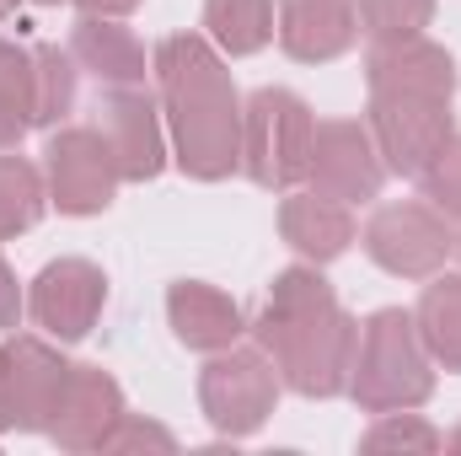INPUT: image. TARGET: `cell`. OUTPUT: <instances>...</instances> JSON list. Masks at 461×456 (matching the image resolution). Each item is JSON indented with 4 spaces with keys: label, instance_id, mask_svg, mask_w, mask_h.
Wrapping results in <instances>:
<instances>
[{
    "label": "cell",
    "instance_id": "obj_7",
    "mask_svg": "<svg viewBox=\"0 0 461 456\" xmlns=\"http://www.w3.org/2000/svg\"><path fill=\"white\" fill-rule=\"evenodd\" d=\"M43 178H49V205L59 215H103L118 199V161L108 140L97 134V123H59L49 129L43 145Z\"/></svg>",
    "mask_w": 461,
    "mask_h": 456
},
{
    "label": "cell",
    "instance_id": "obj_18",
    "mask_svg": "<svg viewBox=\"0 0 461 456\" xmlns=\"http://www.w3.org/2000/svg\"><path fill=\"white\" fill-rule=\"evenodd\" d=\"M70 54L86 76H97V87H145L150 76V54L134 27H123V16H81L70 32Z\"/></svg>",
    "mask_w": 461,
    "mask_h": 456
},
{
    "label": "cell",
    "instance_id": "obj_20",
    "mask_svg": "<svg viewBox=\"0 0 461 456\" xmlns=\"http://www.w3.org/2000/svg\"><path fill=\"white\" fill-rule=\"evenodd\" d=\"M81 65L59 43H32V129H59L76 114Z\"/></svg>",
    "mask_w": 461,
    "mask_h": 456
},
{
    "label": "cell",
    "instance_id": "obj_11",
    "mask_svg": "<svg viewBox=\"0 0 461 456\" xmlns=\"http://www.w3.org/2000/svg\"><path fill=\"white\" fill-rule=\"evenodd\" d=\"M103 306H108V274L92 258H54L27 285V317L54 343L86 339Z\"/></svg>",
    "mask_w": 461,
    "mask_h": 456
},
{
    "label": "cell",
    "instance_id": "obj_29",
    "mask_svg": "<svg viewBox=\"0 0 461 456\" xmlns=\"http://www.w3.org/2000/svg\"><path fill=\"white\" fill-rule=\"evenodd\" d=\"M70 5H81V16H129L145 0H70Z\"/></svg>",
    "mask_w": 461,
    "mask_h": 456
},
{
    "label": "cell",
    "instance_id": "obj_24",
    "mask_svg": "<svg viewBox=\"0 0 461 456\" xmlns=\"http://www.w3.org/2000/svg\"><path fill=\"white\" fill-rule=\"evenodd\" d=\"M354 11L370 43H402L435 22V0H354Z\"/></svg>",
    "mask_w": 461,
    "mask_h": 456
},
{
    "label": "cell",
    "instance_id": "obj_4",
    "mask_svg": "<svg viewBox=\"0 0 461 456\" xmlns=\"http://www.w3.org/2000/svg\"><path fill=\"white\" fill-rule=\"evenodd\" d=\"M312 134H317V114L301 92L258 87L241 103V172L268 194H290L295 183H306Z\"/></svg>",
    "mask_w": 461,
    "mask_h": 456
},
{
    "label": "cell",
    "instance_id": "obj_22",
    "mask_svg": "<svg viewBox=\"0 0 461 456\" xmlns=\"http://www.w3.org/2000/svg\"><path fill=\"white\" fill-rule=\"evenodd\" d=\"M49 210V178L38 161L0 150V242H16L43 221Z\"/></svg>",
    "mask_w": 461,
    "mask_h": 456
},
{
    "label": "cell",
    "instance_id": "obj_30",
    "mask_svg": "<svg viewBox=\"0 0 461 456\" xmlns=\"http://www.w3.org/2000/svg\"><path fill=\"white\" fill-rule=\"evenodd\" d=\"M11 430V408H5V343H0V435Z\"/></svg>",
    "mask_w": 461,
    "mask_h": 456
},
{
    "label": "cell",
    "instance_id": "obj_13",
    "mask_svg": "<svg viewBox=\"0 0 461 456\" xmlns=\"http://www.w3.org/2000/svg\"><path fill=\"white\" fill-rule=\"evenodd\" d=\"M123 414H129V403H123V387H118L113 370H103V365H70V381H65V397L54 408L49 441L59 451H76V456L103 451Z\"/></svg>",
    "mask_w": 461,
    "mask_h": 456
},
{
    "label": "cell",
    "instance_id": "obj_5",
    "mask_svg": "<svg viewBox=\"0 0 461 456\" xmlns=\"http://www.w3.org/2000/svg\"><path fill=\"white\" fill-rule=\"evenodd\" d=\"M279 392H285V381L258 343H230L221 354H210V365L199 370V408H204L210 430L226 441L258 435L268 424Z\"/></svg>",
    "mask_w": 461,
    "mask_h": 456
},
{
    "label": "cell",
    "instance_id": "obj_26",
    "mask_svg": "<svg viewBox=\"0 0 461 456\" xmlns=\"http://www.w3.org/2000/svg\"><path fill=\"white\" fill-rule=\"evenodd\" d=\"M419 188H424V199H429L446 221H461V134H451V140L429 156V167L419 172Z\"/></svg>",
    "mask_w": 461,
    "mask_h": 456
},
{
    "label": "cell",
    "instance_id": "obj_17",
    "mask_svg": "<svg viewBox=\"0 0 461 456\" xmlns=\"http://www.w3.org/2000/svg\"><path fill=\"white\" fill-rule=\"evenodd\" d=\"M279 236H285L290 252H301V263H333L359 236L354 205H339V199H328L317 188H306V194L290 188L285 205H279Z\"/></svg>",
    "mask_w": 461,
    "mask_h": 456
},
{
    "label": "cell",
    "instance_id": "obj_15",
    "mask_svg": "<svg viewBox=\"0 0 461 456\" xmlns=\"http://www.w3.org/2000/svg\"><path fill=\"white\" fill-rule=\"evenodd\" d=\"M274 38L295 65H333L359 38L354 0H274Z\"/></svg>",
    "mask_w": 461,
    "mask_h": 456
},
{
    "label": "cell",
    "instance_id": "obj_21",
    "mask_svg": "<svg viewBox=\"0 0 461 456\" xmlns=\"http://www.w3.org/2000/svg\"><path fill=\"white\" fill-rule=\"evenodd\" d=\"M204 38L226 54L247 59L274 43V0H204Z\"/></svg>",
    "mask_w": 461,
    "mask_h": 456
},
{
    "label": "cell",
    "instance_id": "obj_28",
    "mask_svg": "<svg viewBox=\"0 0 461 456\" xmlns=\"http://www.w3.org/2000/svg\"><path fill=\"white\" fill-rule=\"evenodd\" d=\"M22 312H27V290L16 285V274H11V263L0 258V333H11V328L22 323Z\"/></svg>",
    "mask_w": 461,
    "mask_h": 456
},
{
    "label": "cell",
    "instance_id": "obj_25",
    "mask_svg": "<svg viewBox=\"0 0 461 456\" xmlns=\"http://www.w3.org/2000/svg\"><path fill=\"white\" fill-rule=\"evenodd\" d=\"M359 451H446V430H435L413 408H397V414H375V424L359 435Z\"/></svg>",
    "mask_w": 461,
    "mask_h": 456
},
{
    "label": "cell",
    "instance_id": "obj_23",
    "mask_svg": "<svg viewBox=\"0 0 461 456\" xmlns=\"http://www.w3.org/2000/svg\"><path fill=\"white\" fill-rule=\"evenodd\" d=\"M32 129V49L0 38V150H16Z\"/></svg>",
    "mask_w": 461,
    "mask_h": 456
},
{
    "label": "cell",
    "instance_id": "obj_34",
    "mask_svg": "<svg viewBox=\"0 0 461 456\" xmlns=\"http://www.w3.org/2000/svg\"><path fill=\"white\" fill-rule=\"evenodd\" d=\"M38 5H59V0H38Z\"/></svg>",
    "mask_w": 461,
    "mask_h": 456
},
{
    "label": "cell",
    "instance_id": "obj_10",
    "mask_svg": "<svg viewBox=\"0 0 461 456\" xmlns=\"http://www.w3.org/2000/svg\"><path fill=\"white\" fill-rule=\"evenodd\" d=\"M97 134L108 140L123 183H156L167 172V156H172L167 118H161V97H150L145 87H103Z\"/></svg>",
    "mask_w": 461,
    "mask_h": 456
},
{
    "label": "cell",
    "instance_id": "obj_33",
    "mask_svg": "<svg viewBox=\"0 0 461 456\" xmlns=\"http://www.w3.org/2000/svg\"><path fill=\"white\" fill-rule=\"evenodd\" d=\"M456 258H461V231H456Z\"/></svg>",
    "mask_w": 461,
    "mask_h": 456
},
{
    "label": "cell",
    "instance_id": "obj_1",
    "mask_svg": "<svg viewBox=\"0 0 461 456\" xmlns=\"http://www.w3.org/2000/svg\"><path fill=\"white\" fill-rule=\"evenodd\" d=\"M252 343L274 360L279 381L295 397L328 403L348 392V365L359 323L344 312L339 290L328 285L322 263H290L268 279L258 317L247 323Z\"/></svg>",
    "mask_w": 461,
    "mask_h": 456
},
{
    "label": "cell",
    "instance_id": "obj_3",
    "mask_svg": "<svg viewBox=\"0 0 461 456\" xmlns=\"http://www.w3.org/2000/svg\"><path fill=\"white\" fill-rule=\"evenodd\" d=\"M348 397H354L359 414L424 408L435 397V360L419 339L413 312L381 306L359 323L354 365H348Z\"/></svg>",
    "mask_w": 461,
    "mask_h": 456
},
{
    "label": "cell",
    "instance_id": "obj_2",
    "mask_svg": "<svg viewBox=\"0 0 461 456\" xmlns=\"http://www.w3.org/2000/svg\"><path fill=\"white\" fill-rule=\"evenodd\" d=\"M150 76L172 161L194 183H226L230 172H241V92L226 54L204 32H167L150 49Z\"/></svg>",
    "mask_w": 461,
    "mask_h": 456
},
{
    "label": "cell",
    "instance_id": "obj_8",
    "mask_svg": "<svg viewBox=\"0 0 461 456\" xmlns=\"http://www.w3.org/2000/svg\"><path fill=\"white\" fill-rule=\"evenodd\" d=\"M365 123L392 178H419L429 156L456 134V114L446 97H408V92H370Z\"/></svg>",
    "mask_w": 461,
    "mask_h": 456
},
{
    "label": "cell",
    "instance_id": "obj_6",
    "mask_svg": "<svg viewBox=\"0 0 461 456\" xmlns=\"http://www.w3.org/2000/svg\"><path fill=\"white\" fill-rule=\"evenodd\" d=\"M359 247L392 279H429L456 252V221H446L429 199H392L370 210Z\"/></svg>",
    "mask_w": 461,
    "mask_h": 456
},
{
    "label": "cell",
    "instance_id": "obj_9",
    "mask_svg": "<svg viewBox=\"0 0 461 456\" xmlns=\"http://www.w3.org/2000/svg\"><path fill=\"white\" fill-rule=\"evenodd\" d=\"M386 161L381 145L370 134L365 118H322L312 134V161H306V183L339 205H370L381 199L386 183Z\"/></svg>",
    "mask_w": 461,
    "mask_h": 456
},
{
    "label": "cell",
    "instance_id": "obj_27",
    "mask_svg": "<svg viewBox=\"0 0 461 456\" xmlns=\"http://www.w3.org/2000/svg\"><path fill=\"white\" fill-rule=\"evenodd\" d=\"M103 451H177V435L156 419H140V414H123L118 430L108 435Z\"/></svg>",
    "mask_w": 461,
    "mask_h": 456
},
{
    "label": "cell",
    "instance_id": "obj_14",
    "mask_svg": "<svg viewBox=\"0 0 461 456\" xmlns=\"http://www.w3.org/2000/svg\"><path fill=\"white\" fill-rule=\"evenodd\" d=\"M365 87L370 92H408V97H456L461 70L456 54L435 38H402V43H370L365 54Z\"/></svg>",
    "mask_w": 461,
    "mask_h": 456
},
{
    "label": "cell",
    "instance_id": "obj_31",
    "mask_svg": "<svg viewBox=\"0 0 461 456\" xmlns=\"http://www.w3.org/2000/svg\"><path fill=\"white\" fill-rule=\"evenodd\" d=\"M446 446H451V451H461V424L451 430V435H446Z\"/></svg>",
    "mask_w": 461,
    "mask_h": 456
},
{
    "label": "cell",
    "instance_id": "obj_19",
    "mask_svg": "<svg viewBox=\"0 0 461 456\" xmlns=\"http://www.w3.org/2000/svg\"><path fill=\"white\" fill-rule=\"evenodd\" d=\"M413 323H419V339L429 349L435 370H451L461 376V274H429L419 306H413Z\"/></svg>",
    "mask_w": 461,
    "mask_h": 456
},
{
    "label": "cell",
    "instance_id": "obj_16",
    "mask_svg": "<svg viewBox=\"0 0 461 456\" xmlns=\"http://www.w3.org/2000/svg\"><path fill=\"white\" fill-rule=\"evenodd\" d=\"M167 328L194 354H221L247 339V312L210 279H177L167 285Z\"/></svg>",
    "mask_w": 461,
    "mask_h": 456
},
{
    "label": "cell",
    "instance_id": "obj_12",
    "mask_svg": "<svg viewBox=\"0 0 461 456\" xmlns=\"http://www.w3.org/2000/svg\"><path fill=\"white\" fill-rule=\"evenodd\" d=\"M70 381V360L38 333H11L5 339V408H11V430L22 435H49L54 408L65 397Z\"/></svg>",
    "mask_w": 461,
    "mask_h": 456
},
{
    "label": "cell",
    "instance_id": "obj_32",
    "mask_svg": "<svg viewBox=\"0 0 461 456\" xmlns=\"http://www.w3.org/2000/svg\"><path fill=\"white\" fill-rule=\"evenodd\" d=\"M11 11H16V0H0V22H5V16H11Z\"/></svg>",
    "mask_w": 461,
    "mask_h": 456
}]
</instances>
